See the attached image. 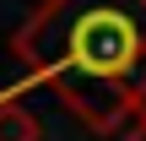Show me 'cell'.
<instances>
[{
    "instance_id": "6da1fadb",
    "label": "cell",
    "mask_w": 146,
    "mask_h": 141,
    "mask_svg": "<svg viewBox=\"0 0 146 141\" xmlns=\"http://www.w3.org/2000/svg\"><path fill=\"white\" fill-rule=\"evenodd\" d=\"M11 54L92 130L114 136L146 98V0H43Z\"/></svg>"
},
{
    "instance_id": "277c9868",
    "label": "cell",
    "mask_w": 146,
    "mask_h": 141,
    "mask_svg": "<svg viewBox=\"0 0 146 141\" xmlns=\"http://www.w3.org/2000/svg\"><path fill=\"white\" fill-rule=\"evenodd\" d=\"M141 114H146V98H141Z\"/></svg>"
},
{
    "instance_id": "3957f363",
    "label": "cell",
    "mask_w": 146,
    "mask_h": 141,
    "mask_svg": "<svg viewBox=\"0 0 146 141\" xmlns=\"http://www.w3.org/2000/svg\"><path fill=\"white\" fill-rule=\"evenodd\" d=\"M125 141H146V114L135 120V125H130V130H125Z\"/></svg>"
},
{
    "instance_id": "7a4b0ae2",
    "label": "cell",
    "mask_w": 146,
    "mask_h": 141,
    "mask_svg": "<svg viewBox=\"0 0 146 141\" xmlns=\"http://www.w3.org/2000/svg\"><path fill=\"white\" fill-rule=\"evenodd\" d=\"M38 114L22 109L16 98H0V141H38Z\"/></svg>"
}]
</instances>
